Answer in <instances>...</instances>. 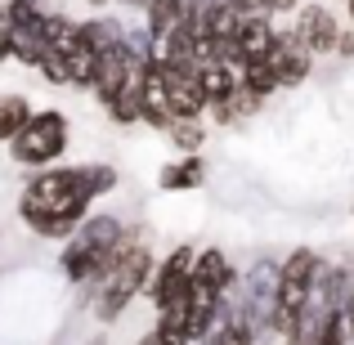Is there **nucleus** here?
Masks as SVG:
<instances>
[{
  "mask_svg": "<svg viewBox=\"0 0 354 345\" xmlns=\"http://www.w3.org/2000/svg\"><path fill=\"white\" fill-rule=\"evenodd\" d=\"M68 144H72V117L63 108H32L23 130L9 139V162L27 166V171H45V166L63 162Z\"/></svg>",
  "mask_w": 354,
  "mask_h": 345,
  "instance_id": "39448f33",
  "label": "nucleus"
},
{
  "mask_svg": "<svg viewBox=\"0 0 354 345\" xmlns=\"http://www.w3.org/2000/svg\"><path fill=\"white\" fill-rule=\"evenodd\" d=\"M9 63V32H5V23H0V68Z\"/></svg>",
  "mask_w": 354,
  "mask_h": 345,
  "instance_id": "a878e982",
  "label": "nucleus"
},
{
  "mask_svg": "<svg viewBox=\"0 0 354 345\" xmlns=\"http://www.w3.org/2000/svg\"><path fill=\"white\" fill-rule=\"evenodd\" d=\"M162 68V63H157ZM162 81H166V99H171V113L175 117H202L207 113V95H202V81H198V68H162Z\"/></svg>",
  "mask_w": 354,
  "mask_h": 345,
  "instance_id": "9b49d317",
  "label": "nucleus"
},
{
  "mask_svg": "<svg viewBox=\"0 0 354 345\" xmlns=\"http://www.w3.org/2000/svg\"><path fill=\"white\" fill-rule=\"evenodd\" d=\"M0 242H5V238H0Z\"/></svg>",
  "mask_w": 354,
  "mask_h": 345,
  "instance_id": "7c9ffc66",
  "label": "nucleus"
},
{
  "mask_svg": "<svg viewBox=\"0 0 354 345\" xmlns=\"http://www.w3.org/2000/svg\"><path fill=\"white\" fill-rule=\"evenodd\" d=\"M265 63H269V72H274L278 90H296V86L310 81V72H314L319 59L296 41V32H278L274 45H269V54H265Z\"/></svg>",
  "mask_w": 354,
  "mask_h": 345,
  "instance_id": "1a4fd4ad",
  "label": "nucleus"
},
{
  "mask_svg": "<svg viewBox=\"0 0 354 345\" xmlns=\"http://www.w3.org/2000/svg\"><path fill=\"white\" fill-rule=\"evenodd\" d=\"M95 193L86 189L77 166H45L18 193V220L45 242H63L95 211Z\"/></svg>",
  "mask_w": 354,
  "mask_h": 345,
  "instance_id": "f257e3e1",
  "label": "nucleus"
},
{
  "mask_svg": "<svg viewBox=\"0 0 354 345\" xmlns=\"http://www.w3.org/2000/svg\"><path fill=\"white\" fill-rule=\"evenodd\" d=\"M242 86H247L251 95H260V99L278 95V81H274V72H269V63H265V59L242 63Z\"/></svg>",
  "mask_w": 354,
  "mask_h": 345,
  "instance_id": "4be33fe9",
  "label": "nucleus"
},
{
  "mask_svg": "<svg viewBox=\"0 0 354 345\" xmlns=\"http://www.w3.org/2000/svg\"><path fill=\"white\" fill-rule=\"evenodd\" d=\"M202 345H260V341L234 319V310H229V296H225V310H220V319L211 323V332L202 337Z\"/></svg>",
  "mask_w": 354,
  "mask_h": 345,
  "instance_id": "aec40b11",
  "label": "nucleus"
},
{
  "mask_svg": "<svg viewBox=\"0 0 354 345\" xmlns=\"http://www.w3.org/2000/svg\"><path fill=\"white\" fill-rule=\"evenodd\" d=\"M27 117H32V99L18 95V90H5V95H0V144H9V139L23 130Z\"/></svg>",
  "mask_w": 354,
  "mask_h": 345,
  "instance_id": "6ab92c4d",
  "label": "nucleus"
},
{
  "mask_svg": "<svg viewBox=\"0 0 354 345\" xmlns=\"http://www.w3.org/2000/svg\"><path fill=\"white\" fill-rule=\"evenodd\" d=\"M260 108H265V99H260V95H251L247 86H238L234 95H225L220 104H211L207 113L216 117V126H242V121H247V117H256Z\"/></svg>",
  "mask_w": 354,
  "mask_h": 345,
  "instance_id": "f3484780",
  "label": "nucleus"
},
{
  "mask_svg": "<svg viewBox=\"0 0 354 345\" xmlns=\"http://www.w3.org/2000/svg\"><path fill=\"white\" fill-rule=\"evenodd\" d=\"M202 184H207V157L202 153H180L157 175V189L162 193H193V189H202Z\"/></svg>",
  "mask_w": 354,
  "mask_h": 345,
  "instance_id": "2eb2a0df",
  "label": "nucleus"
},
{
  "mask_svg": "<svg viewBox=\"0 0 354 345\" xmlns=\"http://www.w3.org/2000/svg\"><path fill=\"white\" fill-rule=\"evenodd\" d=\"M36 72H41L45 81H50V86H72V72H68V54L63 50H45L41 54V63H36Z\"/></svg>",
  "mask_w": 354,
  "mask_h": 345,
  "instance_id": "5701e85b",
  "label": "nucleus"
},
{
  "mask_svg": "<svg viewBox=\"0 0 354 345\" xmlns=\"http://www.w3.org/2000/svg\"><path fill=\"white\" fill-rule=\"evenodd\" d=\"M81 5H90V9H108L113 0H81Z\"/></svg>",
  "mask_w": 354,
  "mask_h": 345,
  "instance_id": "bb28decb",
  "label": "nucleus"
},
{
  "mask_svg": "<svg viewBox=\"0 0 354 345\" xmlns=\"http://www.w3.org/2000/svg\"><path fill=\"white\" fill-rule=\"evenodd\" d=\"M121 36H126V23H121L117 14H90V18H77V41L86 45V50H95V54L117 50Z\"/></svg>",
  "mask_w": 354,
  "mask_h": 345,
  "instance_id": "dca6fc26",
  "label": "nucleus"
},
{
  "mask_svg": "<svg viewBox=\"0 0 354 345\" xmlns=\"http://www.w3.org/2000/svg\"><path fill=\"white\" fill-rule=\"evenodd\" d=\"M337 59H354V27H341V36H337Z\"/></svg>",
  "mask_w": 354,
  "mask_h": 345,
  "instance_id": "393cba45",
  "label": "nucleus"
},
{
  "mask_svg": "<svg viewBox=\"0 0 354 345\" xmlns=\"http://www.w3.org/2000/svg\"><path fill=\"white\" fill-rule=\"evenodd\" d=\"M229 310L256 341H278V260H256L247 274H238Z\"/></svg>",
  "mask_w": 354,
  "mask_h": 345,
  "instance_id": "20e7f679",
  "label": "nucleus"
},
{
  "mask_svg": "<svg viewBox=\"0 0 354 345\" xmlns=\"http://www.w3.org/2000/svg\"><path fill=\"white\" fill-rule=\"evenodd\" d=\"M162 135L171 139L175 153H202V144H207V121L202 117H175Z\"/></svg>",
  "mask_w": 354,
  "mask_h": 345,
  "instance_id": "a211bd4d",
  "label": "nucleus"
},
{
  "mask_svg": "<svg viewBox=\"0 0 354 345\" xmlns=\"http://www.w3.org/2000/svg\"><path fill=\"white\" fill-rule=\"evenodd\" d=\"M139 121L153 126V130H166L175 121L171 99H166V81H162V68H157V63L144 68V86H139Z\"/></svg>",
  "mask_w": 354,
  "mask_h": 345,
  "instance_id": "ddd939ff",
  "label": "nucleus"
},
{
  "mask_svg": "<svg viewBox=\"0 0 354 345\" xmlns=\"http://www.w3.org/2000/svg\"><path fill=\"white\" fill-rule=\"evenodd\" d=\"M126 238H130V229H126L121 216H113V211H90V216L63 238L59 274L68 278V283H77V287L90 292V287L99 283V274H104V265L121 251Z\"/></svg>",
  "mask_w": 354,
  "mask_h": 345,
  "instance_id": "f03ea898",
  "label": "nucleus"
},
{
  "mask_svg": "<svg viewBox=\"0 0 354 345\" xmlns=\"http://www.w3.org/2000/svg\"><path fill=\"white\" fill-rule=\"evenodd\" d=\"M274 36H278V23H274L269 14H242L238 36H234V54H238V63L265 59L269 45H274Z\"/></svg>",
  "mask_w": 354,
  "mask_h": 345,
  "instance_id": "4468645a",
  "label": "nucleus"
},
{
  "mask_svg": "<svg viewBox=\"0 0 354 345\" xmlns=\"http://www.w3.org/2000/svg\"><path fill=\"white\" fill-rule=\"evenodd\" d=\"M86 345H108V337H104V332H99V337H90Z\"/></svg>",
  "mask_w": 354,
  "mask_h": 345,
  "instance_id": "c85d7f7f",
  "label": "nucleus"
},
{
  "mask_svg": "<svg viewBox=\"0 0 354 345\" xmlns=\"http://www.w3.org/2000/svg\"><path fill=\"white\" fill-rule=\"evenodd\" d=\"M346 9H350V23H354V0H346Z\"/></svg>",
  "mask_w": 354,
  "mask_h": 345,
  "instance_id": "c756f323",
  "label": "nucleus"
},
{
  "mask_svg": "<svg viewBox=\"0 0 354 345\" xmlns=\"http://www.w3.org/2000/svg\"><path fill=\"white\" fill-rule=\"evenodd\" d=\"M238 283V269L229 260L225 247H198L193 251V274H189V296L193 301H211L220 305Z\"/></svg>",
  "mask_w": 354,
  "mask_h": 345,
  "instance_id": "0eeeda50",
  "label": "nucleus"
},
{
  "mask_svg": "<svg viewBox=\"0 0 354 345\" xmlns=\"http://www.w3.org/2000/svg\"><path fill=\"white\" fill-rule=\"evenodd\" d=\"M319 251L314 247H292L283 260H278V337L283 328L296 319L305 301H310V287H314V274H319Z\"/></svg>",
  "mask_w": 354,
  "mask_h": 345,
  "instance_id": "423d86ee",
  "label": "nucleus"
},
{
  "mask_svg": "<svg viewBox=\"0 0 354 345\" xmlns=\"http://www.w3.org/2000/svg\"><path fill=\"white\" fill-rule=\"evenodd\" d=\"M77 171H81V180H86V189L95 193V198H108V193L121 189V171L113 162H81Z\"/></svg>",
  "mask_w": 354,
  "mask_h": 345,
  "instance_id": "412c9836",
  "label": "nucleus"
},
{
  "mask_svg": "<svg viewBox=\"0 0 354 345\" xmlns=\"http://www.w3.org/2000/svg\"><path fill=\"white\" fill-rule=\"evenodd\" d=\"M153 265H157L153 247H148L144 238H135V233H130V238L121 242V251L104 265L99 283L90 287V296H95V319L99 323H117L121 314H126L130 305L148 292Z\"/></svg>",
  "mask_w": 354,
  "mask_h": 345,
  "instance_id": "7ed1b4c3",
  "label": "nucleus"
},
{
  "mask_svg": "<svg viewBox=\"0 0 354 345\" xmlns=\"http://www.w3.org/2000/svg\"><path fill=\"white\" fill-rule=\"evenodd\" d=\"M296 41L305 45V50L314 54V59H323V54L337 50V36H341V23L337 14H332L323 0H305V5H296V23H292Z\"/></svg>",
  "mask_w": 354,
  "mask_h": 345,
  "instance_id": "9d476101",
  "label": "nucleus"
},
{
  "mask_svg": "<svg viewBox=\"0 0 354 345\" xmlns=\"http://www.w3.org/2000/svg\"><path fill=\"white\" fill-rule=\"evenodd\" d=\"M193 251H198L193 242H175V247L153 265V278H148V301H153V310H162V305L180 301V296L189 292Z\"/></svg>",
  "mask_w": 354,
  "mask_h": 345,
  "instance_id": "6e6552de",
  "label": "nucleus"
},
{
  "mask_svg": "<svg viewBox=\"0 0 354 345\" xmlns=\"http://www.w3.org/2000/svg\"><path fill=\"white\" fill-rule=\"evenodd\" d=\"M198 81H202V95H207V108H211L242 86V63L234 54H216V59L198 63Z\"/></svg>",
  "mask_w": 354,
  "mask_h": 345,
  "instance_id": "f8f14e48",
  "label": "nucleus"
},
{
  "mask_svg": "<svg viewBox=\"0 0 354 345\" xmlns=\"http://www.w3.org/2000/svg\"><path fill=\"white\" fill-rule=\"evenodd\" d=\"M314 345H350V337H346V323H341V310L332 314L328 323H323V332H319V341Z\"/></svg>",
  "mask_w": 354,
  "mask_h": 345,
  "instance_id": "b1692460",
  "label": "nucleus"
},
{
  "mask_svg": "<svg viewBox=\"0 0 354 345\" xmlns=\"http://www.w3.org/2000/svg\"><path fill=\"white\" fill-rule=\"evenodd\" d=\"M117 5H126V9H135V14H139V9H144V0H117Z\"/></svg>",
  "mask_w": 354,
  "mask_h": 345,
  "instance_id": "cd10ccee",
  "label": "nucleus"
}]
</instances>
